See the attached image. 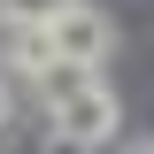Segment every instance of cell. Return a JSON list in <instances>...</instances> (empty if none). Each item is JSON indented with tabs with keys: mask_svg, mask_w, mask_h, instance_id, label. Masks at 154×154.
Listing matches in <instances>:
<instances>
[{
	"mask_svg": "<svg viewBox=\"0 0 154 154\" xmlns=\"http://www.w3.org/2000/svg\"><path fill=\"white\" fill-rule=\"evenodd\" d=\"M108 46H116V23L100 16L93 0H77L69 16L54 23V62H77V69H100V62H108Z\"/></svg>",
	"mask_w": 154,
	"mask_h": 154,
	"instance_id": "obj_1",
	"label": "cell"
},
{
	"mask_svg": "<svg viewBox=\"0 0 154 154\" xmlns=\"http://www.w3.org/2000/svg\"><path fill=\"white\" fill-rule=\"evenodd\" d=\"M116 116H123V108H116L108 85H85L77 100L54 108V139H69V146H108V139H116Z\"/></svg>",
	"mask_w": 154,
	"mask_h": 154,
	"instance_id": "obj_2",
	"label": "cell"
},
{
	"mask_svg": "<svg viewBox=\"0 0 154 154\" xmlns=\"http://www.w3.org/2000/svg\"><path fill=\"white\" fill-rule=\"evenodd\" d=\"M0 31H8V69H23V77L54 69V31H38V23H0Z\"/></svg>",
	"mask_w": 154,
	"mask_h": 154,
	"instance_id": "obj_3",
	"label": "cell"
},
{
	"mask_svg": "<svg viewBox=\"0 0 154 154\" xmlns=\"http://www.w3.org/2000/svg\"><path fill=\"white\" fill-rule=\"evenodd\" d=\"M85 85H100V69H77V62H54V69L38 77V93H46V108H62V100H77Z\"/></svg>",
	"mask_w": 154,
	"mask_h": 154,
	"instance_id": "obj_4",
	"label": "cell"
},
{
	"mask_svg": "<svg viewBox=\"0 0 154 154\" xmlns=\"http://www.w3.org/2000/svg\"><path fill=\"white\" fill-rule=\"evenodd\" d=\"M69 8L77 0H0V23H38V31H54Z\"/></svg>",
	"mask_w": 154,
	"mask_h": 154,
	"instance_id": "obj_5",
	"label": "cell"
},
{
	"mask_svg": "<svg viewBox=\"0 0 154 154\" xmlns=\"http://www.w3.org/2000/svg\"><path fill=\"white\" fill-rule=\"evenodd\" d=\"M46 154H93V146H69V139H46Z\"/></svg>",
	"mask_w": 154,
	"mask_h": 154,
	"instance_id": "obj_6",
	"label": "cell"
},
{
	"mask_svg": "<svg viewBox=\"0 0 154 154\" xmlns=\"http://www.w3.org/2000/svg\"><path fill=\"white\" fill-rule=\"evenodd\" d=\"M8 116H16V100H8V85H0V123H8Z\"/></svg>",
	"mask_w": 154,
	"mask_h": 154,
	"instance_id": "obj_7",
	"label": "cell"
},
{
	"mask_svg": "<svg viewBox=\"0 0 154 154\" xmlns=\"http://www.w3.org/2000/svg\"><path fill=\"white\" fill-rule=\"evenodd\" d=\"M131 154H154V139H146V146H131Z\"/></svg>",
	"mask_w": 154,
	"mask_h": 154,
	"instance_id": "obj_8",
	"label": "cell"
}]
</instances>
